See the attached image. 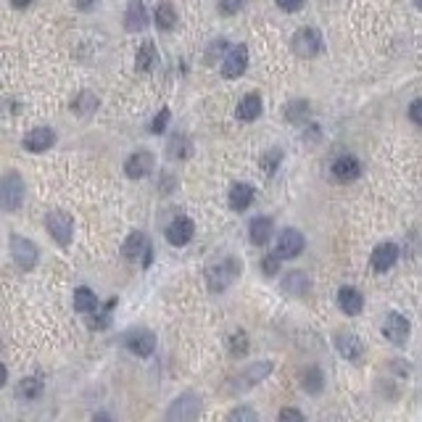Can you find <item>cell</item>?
<instances>
[{"instance_id":"1","label":"cell","mask_w":422,"mask_h":422,"mask_svg":"<svg viewBox=\"0 0 422 422\" xmlns=\"http://www.w3.org/2000/svg\"><path fill=\"white\" fill-rule=\"evenodd\" d=\"M238 277H240V261L235 256H225V259H219L217 264H211L206 270V282H209V288L214 293L228 291Z\"/></svg>"},{"instance_id":"2","label":"cell","mask_w":422,"mask_h":422,"mask_svg":"<svg viewBox=\"0 0 422 422\" xmlns=\"http://www.w3.org/2000/svg\"><path fill=\"white\" fill-rule=\"evenodd\" d=\"M204 409V401L198 393L193 390H187L183 396H177V399L169 404V409H166V422H195L198 420V414Z\"/></svg>"},{"instance_id":"3","label":"cell","mask_w":422,"mask_h":422,"mask_svg":"<svg viewBox=\"0 0 422 422\" xmlns=\"http://www.w3.org/2000/svg\"><path fill=\"white\" fill-rule=\"evenodd\" d=\"M24 201V180L22 174L8 172L0 180V209L3 211H16Z\"/></svg>"},{"instance_id":"4","label":"cell","mask_w":422,"mask_h":422,"mask_svg":"<svg viewBox=\"0 0 422 422\" xmlns=\"http://www.w3.org/2000/svg\"><path fill=\"white\" fill-rule=\"evenodd\" d=\"M291 48L293 53L301 55V58H314V55L322 51V34H319L317 27H301L291 37Z\"/></svg>"},{"instance_id":"5","label":"cell","mask_w":422,"mask_h":422,"mask_svg":"<svg viewBox=\"0 0 422 422\" xmlns=\"http://www.w3.org/2000/svg\"><path fill=\"white\" fill-rule=\"evenodd\" d=\"M270 372H272V362H253V364H249V367L243 369V372H238V375L232 378L230 388H232V393L251 390L253 385H259L261 380L267 378Z\"/></svg>"},{"instance_id":"6","label":"cell","mask_w":422,"mask_h":422,"mask_svg":"<svg viewBox=\"0 0 422 422\" xmlns=\"http://www.w3.org/2000/svg\"><path fill=\"white\" fill-rule=\"evenodd\" d=\"M45 228L51 232V238L58 243V246H69L72 238H74V222L66 211H51L45 217Z\"/></svg>"},{"instance_id":"7","label":"cell","mask_w":422,"mask_h":422,"mask_svg":"<svg viewBox=\"0 0 422 422\" xmlns=\"http://www.w3.org/2000/svg\"><path fill=\"white\" fill-rule=\"evenodd\" d=\"M246 69H249V48L246 45H232L225 53V61H222V77L225 79H238V77L246 74Z\"/></svg>"},{"instance_id":"8","label":"cell","mask_w":422,"mask_h":422,"mask_svg":"<svg viewBox=\"0 0 422 422\" xmlns=\"http://www.w3.org/2000/svg\"><path fill=\"white\" fill-rule=\"evenodd\" d=\"M11 256L22 270H32L34 264H37V259H40V251H37V246L29 238L11 235Z\"/></svg>"},{"instance_id":"9","label":"cell","mask_w":422,"mask_h":422,"mask_svg":"<svg viewBox=\"0 0 422 422\" xmlns=\"http://www.w3.org/2000/svg\"><path fill=\"white\" fill-rule=\"evenodd\" d=\"M124 346L130 348L135 357H151L153 348H156V336H153L151 330H145V327H138V330H132L127 333L124 338Z\"/></svg>"},{"instance_id":"10","label":"cell","mask_w":422,"mask_h":422,"mask_svg":"<svg viewBox=\"0 0 422 422\" xmlns=\"http://www.w3.org/2000/svg\"><path fill=\"white\" fill-rule=\"evenodd\" d=\"M383 336L388 338L393 346H404L409 341V319L396 312L388 314L385 322H383Z\"/></svg>"},{"instance_id":"11","label":"cell","mask_w":422,"mask_h":422,"mask_svg":"<svg viewBox=\"0 0 422 422\" xmlns=\"http://www.w3.org/2000/svg\"><path fill=\"white\" fill-rule=\"evenodd\" d=\"M303 246H306V240H303V235L298 232V230H282L280 238H277V249H275V253L280 256V259H296L298 253L303 251Z\"/></svg>"},{"instance_id":"12","label":"cell","mask_w":422,"mask_h":422,"mask_svg":"<svg viewBox=\"0 0 422 422\" xmlns=\"http://www.w3.org/2000/svg\"><path fill=\"white\" fill-rule=\"evenodd\" d=\"M153 164H156V159H153L151 151H135L124 161V174L130 180H143V177H148L153 172Z\"/></svg>"},{"instance_id":"13","label":"cell","mask_w":422,"mask_h":422,"mask_svg":"<svg viewBox=\"0 0 422 422\" xmlns=\"http://www.w3.org/2000/svg\"><path fill=\"white\" fill-rule=\"evenodd\" d=\"M193 232H195L193 219L177 217V219H172L169 228H166V240H169L172 246H177V249H183V246H187V243L193 240Z\"/></svg>"},{"instance_id":"14","label":"cell","mask_w":422,"mask_h":422,"mask_svg":"<svg viewBox=\"0 0 422 422\" xmlns=\"http://www.w3.org/2000/svg\"><path fill=\"white\" fill-rule=\"evenodd\" d=\"M333 177H336L338 183H354L359 174H362V164H359L357 156H351V153H343V156H338L336 161H333Z\"/></svg>"},{"instance_id":"15","label":"cell","mask_w":422,"mask_h":422,"mask_svg":"<svg viewBox=\"0 0 422 422\" xmlns=\"http://www.w3.org/2000/svg\"><path fill=\"white\" fill-rule=\"evenodd\" d=\"M22 143L29 153H43V151H48V148H53L55 132L51 130V127H34V130H29L24 135Z\"/></svg>"},{"instance_id":"16","label":"cell","mask_w":422,"mask_h":422,"mask_svg":"<svg viewBox=\"0 0 422 422\" xmlns=\"http://www.w3.org/2000/svg\"><path fill=\"white\" fill-rule=\"evenodd\" d=\"M372 270L375 272H388L396 261H399V246L396 243H380L372 251Z\"/></svg>"},{"instance_id":"17","label":"cell","mask_w":422,"mask_h":422,"mask_svg":"<svg viewBox=\"0 0 422 422\" xmlns=\"http://www.w3.org/2000/svg\"><path fill=\"white\" fill-rule=\"evenodd\" d=\"M124 27L127 32H143L148 27V11H145V3L143 0H132L124 11Z\"/></svg>"},{"instance_id":"18","label":"cell","mask_w":422,"mask_h":422,"mask_svg":"<svg viewBox=\"0 0 422 422\" xmlns=\"http://www.w3.org/2000/svg\"><path fill=\"white\" fill-rule=\"evenodd\" d=\"M338 306H341V312L348 314V317H357V314L362 312V306H364V296H362L357 288L343 285V288L338 291Z\"/></svg>"},{"instance_id":"19","label":"cell","mask_w":422,"mask_h":422,"mask_svg":"<svg viewBox=\"0 0 422 422\" xmlns=\"http://www.w3.org/2000/svg\"><path fill=\"white\" fill-rule=\"evenodd\" d=\"M275 235V222L270 217H253L249 225V238L253 246H267Z\"/></svg>"},{"instance_id":"20","label":"cell","mask_w":422,"mask_h":422,"mask_svg":"<svg viewBox=\"0 0 422 422\" xmlns=\"http://www.w3.org/2000/svg\"><path fill=\"white\" fill-rule=\"evenodd\" d=\"M336 351L348 362H357L362 354H364V346L354 333H338L336 336Z\"/></svg>"},{"instance_id":"21","label":"cell","mask_w":422,"mask_h":422,"mask_svg":"<svg viewBox=\"0 0 422 422\" xmlns=\"http://www.w3.org/2000/svg\"><path fill=\"white\" fill-rule=\"evenodd\" d=\"M253 195H256V190H253L249 183H235L230 187V195H228L230 209H232V211H246V209L253 204Z\"/></svg>"},{"instance_id":"22","label":"cell","mask_w":422,"mask_h":422,"mask_svg":"<svg viewBox=\"0 0 422 422\" xmlns=\"http://www.w3.org/2000/svg\"><path fill=\"white\" fill-rule=\"evenodd\" d=\"M309 288H312V280L306 272H291L282 277V291L291 293V296H306Z\"/></svg>"},{"instance_id":"23","label":"cell","mask_w":422,"mask_h":422,"mask_svg":"<svg viewBox=\"0 0 422 422\" xmlns=\"http://www.w3.org/2000/svg\"><path fill=\"white\" fill-rule=\"evenodd\" d=\"M148 249H151V243H148V238L143 232H130L127 240H124V246H121V256L124 259H138Z\"/></svg>"},{"instance_id":"24","label":"cell","mask_w":422,"mask_h":422,"mask_svg":"<svg viewBox=\"0 0 422 422\" xmlns=\"http://www.w3.org/2000/svg\"><path fill=\"white\" fill-rule=\"evenodd\" d=\"M238 119L243 121H253L261 117V98L256 93H249V95H243V100L238 103Z\"/></svg>"},{"instance_id":"25","label":"cell","mask_w":422,"mask_h":422,"mask_svg":"<svg viewBox=\"0 0 422 422\" xmlns=\"http://www.w3.org/2000/svg\"><path fill=\"white\" fill-rule=\"evenodd\" d=\"M322 385H325V375H322L319 367H306L301 372V388L306 390V393L317 396V393L322 390Z\"/></svg>"},{"instance_id":"26","label":"cell","mask_w":422,"mask_h":422,"mask_svg":"<svg viewBox=\"0 0 422 422\" xmlns=\"http://www.w3.org/2000/svg\"><path fill=\"white\" fill-rule=\"evenodd\" d=\"M74 309L79 314H93L98 312V298L90 288H77L74 291Z\"/></svg>"},{"instance_id":"27","label":"cell","mask_w":422,"mask_h":422,"mask_svg":"<svg viewBox=\"0 0 422 422\" xmlns=\"http://www.w3.org/2000/svg\"><path fill=\"white\" fill-rule=\"evenodd\" d=\"M190 151H193V145H190V140L185 138L183 132H177L172 140H169V145H166V156L169 159H187Z\"/></svg>"},{"instance_id":"28","label":"cell","mask_w":422,"mask_h":422,"mask_svg":"<svg viewBox=\"0 0 422 422\" xmlns=\"http://www.w3.org/2000/svg\"><path fill=\"white\" fill-rule=\"evenodd\" d=\"M156 45L148 40V43L140 45V51H138V58H135V66H138V72H151L153 66H156Z\"/></svg>"},{"instance_id":"29","label":"cell","mask_w":422,"mask_h":422,"mask_svg":"<svg viewBox=\"0 0 422 422\" xmlns=\"http://www.w3.org/2000/svg\"><path fill=\"white\" fill-rule=\"evenodd\" d=\"M285 119L291 124H301L309 119V100H291L285 106Z\"/></svg>"},{"instance_id":"30","label":"cell","mask_w":422,"mask_h":422,"mask_svg":"<svg viewBox=\"0 0 422 422\" xmlns=\"http://www.w3.org/2000/svg\"><path fill=\"white\" fill-rule=\"evenodd\" d=\"M98 109V98L90 93V90H82L79 95L74 98V103H72V111L79 114V117H85V114H93Z\"/></svg>"},{"instance_id":"31","label":"cell","mask_w":422,"mask_h":422,"mask_svg":"<svg viewBox=\"0 0 422 422\" xmlns=\"http://www.w3.org/2000/svg\"><path fill=\"white\" fill-rule=\"evenodd\" d=\"M156 24H159V29H172L174 24H177V11H174L172 3H159V8H156Z\"/></svg>"},{"instance_id":"32","label":"cell","mask_w":422,"mask_h":422,"mask_svg":"<svg viewBox=\"0 0 422 422\" xmlns=\"http://www.w3.org/2000/svg\"><path fill=\"white\" fill-rule=\"evenodd\" d=\"M228 348L232 357H246L249 354V336H246V330H235L228 341Z\"/></svg>"},{"instance_id":"33","label":"cell","mask_w":422,"mask_h":422,"mask_svg":"<svg viewBox=\"0 0 422 422\" xmlns=\"http://www.w3.org/2000/svg\"><path fill=\"white\" fill-rule=\"evenodd\" d=\"M40 393H43V380L40 378H24L19 383V396H24V399H37Z\"/></svg>"},{"instance_id":"34","label":"cell","mask_w":422,"mask_h":422,"mask_svg":"<svg viewBox=\"0 0 422 422\" xmlns=\"http://www.w3.org/2000/svg\"><path fill=\"white\" fill-rule=\"evenodd\" d=\"M228 422H259V414L253 411V407H235V409L228 414Z\"/></svg>"},{"instance_id":"35","label":"cell","mask_w":422,"mask_h":422,"mask_svg":"<svg viewBox=\"0 0 422 422\" xmlns=\"http://www.w3.org/2000/svg\"><path fill=\"white\" fill-rule=\"evenodd\" d=\"M280 161H282V151H277V148H272V151H267L261 156V166H264L267 174H275V169H277Z\"/></svg>"},{"instance_id":"36","label":"cell","mask_w":422,"mask_h":422,"mask_svg":"<svg viewBox=\"0 0 422 422\" xmlns=\"http://www.w3.org/2000/svg\"><path fill=\"white\" fill-rule=\"evenodd\" d=\"M280 256L277 253H270V256H264V261H261V272L267 275V277H275L277 272H280Z\"/></svg>"},{"instance_id":"37","label":"cell","mask_w":422,"mask_h":422,"mask_svg":"<svg viewBox=\"0 0 422 422\" xmlns=\"http://www.w3.org/2000/svg\"><path fill=\"white\" fill-rule=\"evenodd\" d=\"M169 119H172V114H169V109H161L159 114H156V119L151 121V132L153 135H161L164 130H166V124H169Z\"/></svg>"},{"instance_id":"38","label":"cell","mask_w":422,"mask_h":422,"mask_svg":"<svg viewBox=\"0 0 422 422\" xmlns=\"http://www.w3.org/2000/svg\"><path fill=\"white\" fill-rule=\"evenodd\" d=\"M243 6H246V0H219V11L225 16H235Z\"/></svg>"},{"instance_id":"39","label":"cell","mask_w":422,"mask_h":422,"mask_svg":"<svg viewBox=\"0 0 422 422\" xmlns=\"http://www.w3.org/2000/svg\"><path fill=\"white\" fill-rule=\"evenodd\" d=\"M277 422H306V417H303L298 409L288 407V409H280V414H277Z\"/></svg>"},{"instance_id":"40","label":"cell","mask_w":422,"mask_h":422,"mask_svg":"<svg viewBox=\"0 0 422 422\" xmlns=\"http://www.w3.org/2000/svg\"><path fill=\"white\" fill-rule=\"evenodd\" d=\"M409 119L414 121L417 127H422V98H417V100L409 103Z\"/></svg>"},{"instance_id":"41","label":"cell","mask_w":422,"mask_h":422,"mask_svg":"<svg viewBox=\"0 0 422 422\" xmlns=\"http://www.w3.org/2000/svg\"><path fill=\"white\" fill-rule=\"evenodd\" d=\"M277 6H280L282 11H288V13H293V11H298L303 6V0H275Z\"/></svg>"},{"instance_id":"42","label":"cell","mask_w":422,"mask_h":422,"mask_svg":"<svg viewBox=\"0 0 422 422\" xmlns=\"http://www.w3.org/2000/svg\"><path fill=\"white\" fill-rule=\"evenodd\" d=\"M98 6V0H77V8H82V11H93Z\"/></svg>"},{"instance_id":"43","label":"cell","mask_w":422,"mask_h":422,"mask_svg":"<svg viewBox=\"0 0 422 422\" xmlns=\"http://www.w3.org/2000/svg\"><path fill=\"white\" fill-rule=\"evenodd\" d=\"M90 422H111V417L106 414V411H98V414H95V417H93Z\"/></svg>"},{"instance_id":"44","label":"cell","mask_w":422,"mask_h":422,"mask_svg":"<svg viewBox=\"0 0 422 422\" xmlns=\"http://www.w3.org/2000/svg\"><path fill=\"white\" fill-rule=\"evenodd\" d=\"M6 380H8V369H6V364H0V388L6 385Z\"/></svg>"},{"instance_id":"45","label":"cell","mask_w":422,"mask_h":422,"mask_svg":"<svg viewBox=\"0 0 422 422\" xmlns=\"http://www.w3.org/2000/svg\"><path fill=\"white\" fill-rule=\"evenodd\" d=\"M29 3H32V0H11V6H13V8H27Z\"/></svg>"},{"instance_id":"46","label":"cell","mask_w":422,"mask_h":422,"mask_svg":"<svg viewBox=\"0 0 422 422\" xmlns=\"http://www.w3.org/2000/svg\"><path fill=\"white\" fill-rule=\"evenodd\" d=\"M414 6H417V8L422 11V0H414Z\"/></svg>"}]
</instances>
